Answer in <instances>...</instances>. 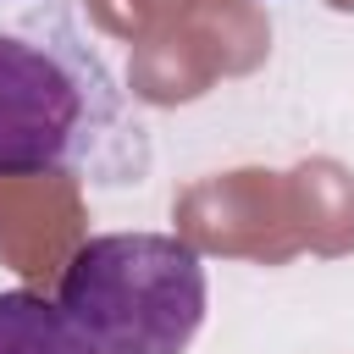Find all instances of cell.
I'll return each instance as SVG.
<instances>
[{
    "instance_id": "obj_1",
    "label": "cell",
    "mask_w": 354,
    "mask_h": 354,
    "mask_svg": "<svg viewBox=\"0 0 354 354\" xmlns=\"http://www.w3.org/2000/svg\"><path fill=\"white\" fill-rule=\"evenodd\" d=\"M149 138L72 0L0 28V177L138 183Z\"/></svg>"
},
{
    "instance_id": "obj_2",
    "label": "cell",
    "mask_w": 354,
    "mask_h": 354,
    "mask_svg": "<svg viewBox=\"0 0 354 354\" xmlns=\"http://www.w3.org/2000/svg\"><path fill=\"white\" fill-rule=\"evenodd\" d=\"M55 304L100 354H183L205 326L210 277L177 232H100L66 260Z\"/></svg>"
},
{
    "instance_id": "obj_3",
    "label": "cell",
    "mask_w": 354,
    "mask_h": 354,
    "mask_svg": "<svg viewBox=\"0 0 354 354\" xmlns=\"http://www.w3.org/2000/svg\"><path fill=\"white\" fill-rule=\"evenodd\" d=\"M0 354H100L55 299H39L28 288L0 293Z\"/></svg>"
}]
</instances>
